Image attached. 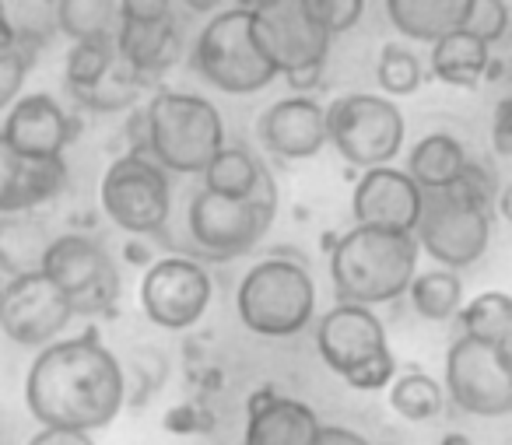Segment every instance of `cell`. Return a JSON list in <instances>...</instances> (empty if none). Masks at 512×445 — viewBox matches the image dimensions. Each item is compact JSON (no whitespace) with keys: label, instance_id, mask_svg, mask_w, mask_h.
Here are the masks:
<instances>
[{"label":"cell","instance_id":"19","mask_svg":"<svg viewBox=\"0 0 512 445\" xmlns=\"http://www.w3.org/2000/svg\"><path fill=\"white\" fill-rule=\"evenodd\" d=\"M320 428V414L309 403L267 386L256 389L246 403L242 445H316Z\"/></svg>","mask_w":512,"mask_h":445},{"label":"cell","instance_id":"12","mask_svg":"<svg viewBox=\"0 0 512 445\" xmlns=\"http://www.w3.org/2000/svg\"><path fill=\"white\" fill-rule=\"evenodd\" d=\"M446 396L474 417L512 414V354L505 344L456 337L446 351Z\"/></svg>","mask_w":512,"mask_h":445},{"label":"cell","instance_id":"20","mask_svg":"<svg viewBox=\"0 0 512 445\" xmlns=\"http://www.w3.org/2000/svg\"><path fill=\"white\" fill-rule=\"evenodd\" d=\"M67 186L64 158L36 162V158L18 155L0 134V214L36 211L46 200H53Z\"/></svg>","mask_w":512,"mask_h":445},{"label":"cell","instance_id":"35","mask_svg":"<svg viewBox=\"0 0 512 445\" xmlns=\"http://www.w3.org/2000/svg\"><path fill=\"white\" fill-rule=\"evenodd\" d=\"M463 29L481 39V43L495 46L509 32V8H505V0H470Z\"/></svg>","mask_w":512,"mask_h":445},{"label":"cell","instance_id":"9","mask_svg":"<svg viewBox=\"0 0 512 445\" xmlns=\"http://www.w3.org/2000/svg\"><path fill=\"white\" fill-rule=\"evenodd\" d=\"M404 134V113L386 95L351 92L327 106V141L362 172L390 165L404 148Z\"/></svg>","mask_w":512,"mask_h":445},{"label":"cell","instance_id":"16","mask_svg":"<svg viewBox=\"0 0 512 445\" xmlns=\"http://www.w3.org/2000/svg\"><path fill=\"white\" fill-rule=\"evenodd\" d=\"M351 214H355V225L414 232L421 214V190L404 169H393V165L365 169L351 193Z\"/></svg>","mask_w":512,"mask_h":445},{"label":"cell","instance_id":"14","mask_svg":"<svg viewBox=\"0 0 512 445\" xmlns=\"http://www.w3.org/2000/svg\"><path fill=\"white\" fill-rule=\"evenodd\" d=\"M141 309L162 330H190L204 319L214 298L207 267L193 256H162L141 277Z\"/></svg>","mask_w":512,"mask_h":445},{"label":"cell","instance_id":"29","mask_svg":"<svg viewBox=\"0 0 512 445\" xmlns=\"http://www.w3.org/2000/svg\"><path fill=\"white\" fill-rule=\"evenodd\" d=\"M456 319H460L463 337H477V340H488V344L509 347L512 295H505V291H481L477 298L463 302V309L456 312Z\"/></svg>","mask_w":512,"mask_h":445},{"label":"cell","instance_id":"41","mask_svg":"<svg viewBox=\"0 0 512 445\" xmlns=\"http://www.w3.org/2000/svg\"><path fill=\"white\" fill-rule=\"evenodd\" d=\"M498 127L512 137V92H509V99L502 102V109H498Z\"/></svg>","mask_w":512,"mask_h":445},{"label":"cell","instance_id":"10","mask_svg":"<svg viewBox=\"0 0 512 445\" xmlns=\"http://www.w3.org/2000/svg\"><path fill=\"white\" fill-rule=\"evenodd\" d=\"M99 204L116 228L130 235H165L172 214V179L151 155L113 158L99 183Z\"/></svg>","mask_w":512,"mask_h":445},{"label":"cell","instance_id":"17","mask_svg":"<svg viewBox=\"0 0 512 445\" xmlns=\"http://www.w3.org/2000/svg\"><path fill=\"white\" fill-rule=\"evenodd\" d=\"M256 137L271 155L302 162L327 148V106L313 95H288L267 106L256 120Z\"/></svg>","mask_w":512,"mask_h":445},{"label":"cell","instance_id":"39","mask_svg":"<svg viewBox=\"0 0 512 445\" xmlns=\"http://www.w3.org/2000/svg\"><path fill=\"white\" fill-rule=\"evenodd\" d=\"M316 445H369V438H362L351 428H341V424H323Z\"/></svg>","mask_w":512,"mask_h":445},{"label":"cell","instance_id":"3","mask_svg":"<svg viewBox=\"0 0 512 445\" xmlns=\"http://www.w3.org/2000/svg\"><path fill=\"white\" fill-rule=\"evenodd\" d=\"M418 239L414 232L355 225L330 249V281L337 302L376 309L407 295L418 274Z\"/></svg>","mask_w":512,"mask_h":445},{"label":"cell","instance_id":"46","mask_svg":"<svg viewBox=\"0 0 512 445\" xmlns=\"http://www.w3.org/2000/svg\"><path fill=\"white\" fill-rule=\"evenodd\" d=\"M509 354H512V337H509Z\"/></svg>","mask_w":512,"mask_h":445},{"label":"cell","instance_id":"38","mask_svg":"<svg viewBox=\"0 0 512 445\" xmlns=\"http://www.w3.org/2000/svg\"><path fill=\"white\" fill-rule=\"evenodd\" d=\"M25 445H95L88 431H64V428H39Z\"/></svg>","mask_w":512,"mask_h":445},{"label":"cell","instance_id":"27","mask_svg":"<svg viewBox=\"0 0 512 445\" xmlns=\"http://www.w3.org/2000/svg\"><path fill=\"white\" fill-rule=\"evenodd\" d=\"M53 22L71 43L113 39L120 25V0H57Z\"/></svg>","mask_w":512,"mask_h":445},{"label":"cell","instance_id":"45","mask_svg":"<svg viewBox=\"0 0 512 445\" xmlns=\"http://www.w3.org/2000/svg\"><path fill=\"white\" fill-rule=\"evenodd\" d=\"M0 305H4V284H0Z\"/></svg>","mask_w":512,"mask_h":445},{"label":"cell","instance_id":"36","mask_svg":"<svg viewBox=\"0 0 512 445\" xmlns=\"http://www.w3.org/2000/svg\"><path fill=\"white\" fill-rule=\"evenodd\" d=\"M29 67H32V46L15 43L8 50H0V109H11L22 99V85Z\"/></svg>","mask_w":512,"mask_h":445},{"label":"cell","instance_id":"5","mask_svg":"<svg viewBox=\"0 0 512 445\" xmlns=\"http://www.w3.org/2000/svg\"><path fill=\"white\" fill-rule=\"evenodd\" d=\"M144 116H148V155L169 176H200L225 148V123L204 95L162 88L151 95Z\"/></svg>","mask_w":512,"mask_h":445},{"label":"cell","instance_id":"32","mask_svg":"<svg viewBox=\"0 0 512 445\" xmlns=\"http://www.w3.org/2000/svg\"><path fill=\"white\" fill-rule=\"evenodd\" d=\"M376 81L386 95L393 99H404V95H414L425 81L421 74V60L414 57L407 46L400 43H386L379 50V60H376Z\"/></svg>","mask_w":512,"mask_h":445},{"label":"cell","instance_id":"31","mask_svg":"<svg viewBox=\"0 0 512 445\" xmlns=\"http://www.w3.org/2000/svg\"><path fill=\"white\" fill-rule=\"evenodd\" d=\"M116 64V43L113 39H88V43H74L67 53V88L74 95L95 88Z\"/></svg>","mask_w":512,"mask_h":445},{"label":"cell","instance_id":"4","mask_svg":"<svg viewBox=\"0 0 512 445\" xmlns=\"http://www.w3.org/2000/svg\"><path fill=\"white\" fill-rule=\"evenodd\" d=\"M278 214V183L271 169L260 176L249 197H221L200 186L186 207V235L193 260L225 263L246 256L264 239Z\"/></svg>","mask_w":512,"mask_h":445},{"label":"cell","instance_id":"22","mask_svg":"<svg viewBox=\"0 0 512 445\" xmlns=\"http://www.w3.org/2000/svg\"><path fill=\"white\" fill-rule=\"evenodd\" d=\"M50 242V225L36 211L0 214V274H8V281L11 277L39 274Z\"/></svg>","mask_w":512,"mask_h":445},{"label":"cell","instance_id":"23","mask_svg":"<svg viewBox=\"0 0 512 445\" xmlns=\"http://www.w3.org/2000/svg\"><path fill=\"white\" fill-rule=\"evenodd\" d=\"M470 0H386L393 29L414 43H435L449 32L463 29Z\"/></svg>","mask_w":512,"mask_h":445},{"label":"cell","instance_id":"18","mask_svg":"<svg viewBox=\"0 0 512 445\" xmlns=\"http://www.w3.org/2000/svg\"><path fill=\"white\" fill-rule=\"evenodd\" d=\"M0 134L8 137V144L18 155L36 158V162H53V158H64L67 144L74 141V120L53 95L32 92L22 95L8 109V120H4Z\"/></svg>","mask_w":512,"mask_h":445},{"label":"cell","instance_id":"25","mask_svg":"<svg viewBox=\"0 0 512 445\" xmlns=\"http://www.w3.org/2000/svg\"><path fill=\"white\" fill-rule=\"evenodd\" d=\"M467 165V148L453 134H428L411 148L404 172L418 183V190H446L463 176Z\"/></svg>","mask_w":512,"mask_h":445},{"label":"cell","instance_id":"8","mask_svg":"<svg viewBox=\"0 0 512 445\" xmlns=\"http://www.w3.org/2000/svg\"><path fill=\"white\" fill-rule=\"evenodd\" d=\"M193 67L207 85L225 95L264 92L278 78L274 64L256 43L253 15L246 8L221 11L204 25L197 46H193Z\"/></svg>","mask_w":512,"mask_h":445},{"label":"cell","instance_id":"24","mask_svg":"<svg viewBox=\"0 0 512 445\" xmlns=\"http://www.w3.org/2000/svg\"><path fill=\"white\" fill-rule=\"evenodd\" d=\"M491 67V46L456 29L432 43V74L453 88H477Z\"/></svg>","mask_w":512,"mask_h":445},{"label":"cell","instance_id":"34","mask_svg":"<svg viewBox=\"0 0 512 445\" xmlns=\"http://www.w3.org/2000/svg\"><path fill=\"white\" fill-rule=\"evenodd\" d=\"M302 8H306V15L334 39V36H341V32L355 29L365 11V0H302Z\"/></svg>","mask_w":512,"mask_h":445},{"label":"cell","instance_id":"6","mask_svg":"<svg viewBox=\"0 0 512 445\" xmlns=\"http://www.w3.org/2000/svg\"><path fill=\"white\" fill-rule=\"evenodd\" d=\"M235 312L256 337H295L316 319V284L299 260L267 256L242 274Z\"/></svg>","mask_w":512,"mask_h":445},{"label":"cell","instance_id":"7","mask_svg":"<svg viewBox=\"0 0 512 445\" xmlns=\"http://www.w3.org/2000/svg\"><path fill=\"white\" fill-rule=\"evenodd\" d=\"M316 351L323 365L341 375L351 389H383L397 379V358L386 340V326L376 309L337 302L316 323Z\"/></svg>","mask_w":512,"mask_h":445},{"label":"cell","instance_id":"15","mask_svg":"<svg viewBox=\"0 0 512 445\" xmlns=\"http://www.w3.org/2000/svg\"><path fill=\"white\" fill-rule=\"evenodd\" d=\"M74 309L67 295L39 270V274L11 277L4 284V305H0V330L8 333L18 347H36L60 340Z\"/></svg>","mask_w":512,"mask_h":445},{"label":"cell","instance_id":"26","mask_svg":"<svg viewBox=\"0 0 512 445\" xmlns=\"http://www.w3.org/2000/svg\"><path fill=\"white\" fill-rule=\"evenodd\" d=\"M264 172H267V165L249 148H242V144H225L200 176H204V190L221 193V197H249Z\"/></svg>","mask_w":512,"mask_h":445},{"label":"cell","instance_id":"40","mask_svg":"<svg viewBox=\"0 0 512 445\" xmlns=\"http://www.w3.org/2000/svg\"><path fill=\"white\" fill-rule=\"evenodd\" d=\"M18 36H15V25H11L8 11H4V0H0V50H8V46H15Z\"/></svg>","mask_w":512,"mask_h":445},{"label":"cell","instance_id":"33","mask_svg":"<svg viewBox=\"0 0 512 445\" xmlns=\"http://www.w3.org/2000/svg\"><path fill=\"white\" fill-rule=\"evenodd\" d=\"M141 88H144V81L137 78V74L130 71V67L123 64L120 57H116L113 71H109L106 78H102L95 88H88V92L74 95V99H78L81 106L95 109V113H116V109L134 106V99L141 95Z\"/></svg>","mask_w":512,"mask_h":445},{"label":"cell","instance_id":"30","mask_svg":"<svg viewBox=\"0 0 512 445\" xmlns=\"http://www.w3.org/2000/svg\"><path fill=\"white\" fill-rule=\"evenodd\" d=\"M390 407L393 414H400L404 421H414V424H425V421H435L446 407V389L425 372H404L390 382Z\"/></svg>","mask_w":512,"mask_h":445},{"label":"cell","instance_id":"28","mask_svg":"<svg viewBox=\"0 0 512 445\" xmlns=\"http://www.w3.org/2000/svg\"><path fill=\"white\" fill-rule=\"evenodd\" d=\"M414 312L421 319H432V323H446L456 312L463 309V281L456 270L435 267L425 274H414L411 288H407Z\"/></svg>","mask_w":512,"mask_h":445},{"label":"cell","instance_id":"42","mask_svg":"<svg viewBox=\"0 0 512 445\" xmlns=\"http://www.w3.org/2000/svg\"><path fill=\"white\" fill-rule=\"evenodd\" d=\"M498 214L512 225V186H505V190L498 193Z\"/></svg>","mask_w":512,"mask_h":445},{"label":"cell","instance_id":"21","mask_svg":"<svg viewBox=\"0 0 512 445\" xmlns=\"http://www.w3.org/2000/svg\"><path fill=\"white\" fill-rule=\"evenodd\" d=\"M116 57L148 85L158 74H165L179 60L183 39L172 18L165 22H120L116 25Z\"/></svg>","mask_w":512,"mask_h":445},{"label":"cell","instance_id":"44","mask_svg":"<svg viewBox=\"0 0 512 445\" xmlns=\"http://www.w3.org/2000/svg\"><path fill=\"white\" fill-rule=\"evenodd\" d=\"M439 445H474V442H470V438L463 435V431H449V435H442Z\"/></svg>","mask_w":512,"mask_h":445},{"label":"cell","instance_id":"2","mask_svg":"<svg viewBox=\"0 0 512 445\" xmlns=\"http://www.w3.org/2000/svg\"><path fill=\"white\" fill-rule=\"evenodd\" d=\"M491 197L495 183L477 162H470L446 190H421V214L414 225L421 253L446 270H463L481 260L491 242Z\"/></svg>","mask_w":512,"mask_h":445},{"label":"cell","instance_id":"43","mask_svg":"<svg viewBox=\"0 0 512 445\" xmlns=\"http://www.w3.org/2000/svg\"><path fill=\"white\" fill-rule=\"evenodd\" d=\"M183 4L190 11H197V15H211V11H218L221 0H183Z\"/></svg>","mask_w":512,"mask_h":445},{"label":"cell","instance_id":"13","mask_svg":"<svg viewBox=\"0 0 512 445\" xmlns=\"http://www.w3.org/2000/svg\"><path fill=\"white\" fill-rule=\"evenodd\" d=\"M253 15V36L278 74H299L327 64L330 36L306 15L302 0H242Z\"/></svg>","mask_w":512,"mask_h":445},{"label":"cell","instance_id":"1","mask_svg":"<svg viewBox=\"0 0 512 445\" xmlns=\"http://www.w3.org/2000/svg\"><path fill=\"white\" fill-rule=\"evenodd\" d=\"M123 403L127 372L95 330L46 344L25 375V407L39 428L92 435L120 417Z\"/></svg>","mask_w":512,"mask_h":445},{"label":"cell","instance_id":"37","mask_svg":"<svg viewBox=\"0 0 512 445\" xmlns=\"http://www.w3.org/2000/svg\"><path fill=\"white\" fill-rule=\"evenodd\" d=\"M172 0H120V22H165Z\"/></svg>","mask_w":512,"mask_h":445},{"label":"cell","instance_id":"11","mask_svg":"<svg viewBox=\"0 0 512 445\" xmlns=\"http://www.w3.org/2000/svg\"><path fill=\"white\" fill-rule=\"evenodd\" d=\"M43 274L67 295L74 316H102L120 298V270L109 249L92 235H53Z\"/></svg>","mask_w":512,"mask_h":445}]
</instances>
